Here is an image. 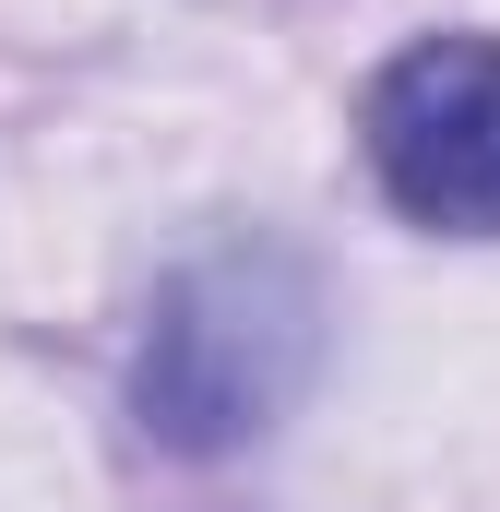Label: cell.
I'll return each instance as SVG.
<instances>
[{
	"label": "cell",
	"instance_id": "6da1fadb",
	"mask_svg": "<svg viewBox=\"0 0 500 512\" xmlns=\"http://www.w3.org/2000/svg\"><path fill=\"white\" fill-rule=\"evenodd\" d=\"M322 346H334V310H322V274L286 239H215L191 251L155 310H143V346H131V429L179 465H227L250 453L298 393L322 382Z\"/></svg>",
	"mask_w": 500,
	"mask_h": 512
},
{
	"label": "cell",
	"instance_id": "7a4b0ae2",
	"mask_svg": "<svg viewBox=\"0 0 500 512\" xmlns=\"http://www.w3.org/2000/svg\"><path fill=\"white\" fill-rule=\"evenodd\" d=\"M381 203L429 239H500V36L453 24L393 48L358 96Z\"/></svg>",
	"mask_w": 500,
	"mask_h": 512
}]
</instances>
